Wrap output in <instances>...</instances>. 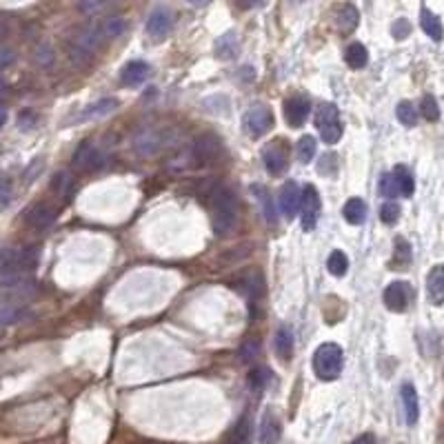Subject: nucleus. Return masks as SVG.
Returning a JSON list of instances; mask_svg holds the SVG:
<instances>
[{
    "label": "nucleus",
    "instance_id": "nucleus-1",
    "mask_svg": "<svg viewBox=\"0 0 444 444\" xmlns=\"http://www.w3.org/2000/svg\"><path fill=\"white\" fill-rule=\"evenodd\" d=\"M211 226L218 235H229L238 222V198L226 187H215L209 198Z\"/></svg>",
    "mask_w": 444,
    "mask_h": 444
},
{
    "label": "nucleus",
    "instance_id": "nucleus-48",
    "mask_svg": "<svg viewBox=\"0 0 444 444\" xmlns=\"http://www.w3.org/2000/svg\"><path fill=\"white\" fill-rule=\"evenodd\" d=\"M38 167H43V160H40V158H38V160H36V163H34L32 167H27L25 180H34V178H36L38 174H40V172H38Z\"/></svg>",
    "mask_w": 444,
    "mask_h": 444
},
{
    "label": "nucleus",
    "instance_id": "nucleus-18",
    "mask_svg": "<svg viewBox=\"0 0 444 444\" xmlns=\"http://www.w3.org/2000/svg\"><path fill=\"white\" fill-rule=\"evenodd\" d=\"M149 65L145 60H134V62H129L125 65V69L120 71V78L122 82L127 84V87H138V84H143L147 80V75H149Z\"/></svg>",
    "mask_w": 444,
    "mask_h": 444
},
{
    "label": "nucleus",
    "instance_id": "nucleus-50",
    "mask_svg": "<svg viewBox=\"0 0 444 444\" xmlns=\"http://www.w3.org/2000/svg\"><path fill=\"white\" fill-rule=\"evenodd\" d=\"M240 3H244V7H258L262 5V0H240Z\"/></svg>",
    "mask_w": 444,
    "mask_h": 444
},
{
    "label": "nucleus",
    "instance_id": "nucleus-45",
    "mask_svg": "<svg viewBox=\"0 0 444 444\" xmlns=\"http://www.w3.org/2000/svg\"><path fill=\"white\" fill-rule=\"evenodd\" d=\"M14 60H16V51L12 47L0 45V69H7L9 65H14Z\"/></svg>",
    "mask_w": 444,
    "mask_h": 444
},
{
    "label": "nucleus",
    "instance_id": "nucleus-40",
    "mask_svg": "<svg viewBox=\"0 0 444 444\" xmlns=\"http://www.w3.org/2000/svg\"><path fill=\"white\" fill-rule=\"evenodd\" d=\"M69 56H71L73 65H78V67H82V65H87V62L91 60V51L82 49V47L73 45V43H71V47H69Z\"/></svg>",
    "mask_w": 444,
    "mask_h": 444
},
{
    "label": "nucleus",
    "instance_id": "nucleus-41",
    "mask_svg": "<svg viewBox=\"0 0 444 444\" xmlns=\"http://www.w3.org/2000/svg\"><path fill=\"white\" fill-rule=\"evenodd\" d=\"M380 194L386 198H395L398 196V185L393 180V174H384L380 178Z\"/></svg>",
    "mask_w": 444,
    "mask_h": 444
},
{
    "label": "nucleus",
    "instance_id": "nucleus-12",
    "mask_svg": "<svg viewBox=\"0 0 444 444\" xmlns=\"http://www.w3.org/2000/svg\"><path fill=\"white\" fill-rule=\"evenodd\" d=\"M311 116V102L302 96H294L285 102V118L291 127H302Z\"/></svg>",
    "mask_w": 444,
    "mask_h": 444
},
{
    "label": "nucleus",
    "instance_id": "nucleus-21",
    "mask_svg": "<svg viewBox=\"0 0 444 444\" xmlns=\"http://www.w3.org/2000/svg\"><path fill=\"white\" fill-rule=\"evenodd\" d=\"M420 25H422V30L424 34H427L431 40H436L440 43L442 40V36H444V30H442V21L431 12V9L424 7L422 12H420Z\"/></svg>",
    "mask_w": 444,
    "mask_h": 444
},
{
    "label": "nucleus",
    "instance_id": "nucleus-37",
    "mask_svg": "<svg viewBox=\"0 0 444 444\" xmlns=\"http://www.w3.org/2000/svg\"><path fill=\"white\" fill-rule=\"evenodd\" d=\"M400 218V207L395 205V202H384L380 207V220L384 224H393V222H398Z\"/></svg>",
    "mask_w": 444,
    "mask_h": 444
},
{
    "label": "nucleus",
    "instance_id": "nucleus-20",
    "mask_svg": "<svg viewBox=\"0 0 444 444\" xmlns=\"http://www.w3.org/2000/svg\"><path fill=\"white\" fill-rule=\"evenodd\" d=\"M102 40H105V36H102L100 27H84V30H80L78 34H75L73 45H78V47H82V49H87V51L93 54L100 47Z\"/></svg>",
    "mask_w": 444,
    "mask_h": 444
},
{
    "label": "nucleus",
    "instance_id": "nucleus-3",
    "mask_svg": "<svg viewBox=\"0 0 444 444\" xmlns=\"http://www.w3.org/2000/svg\"><path fill=\"white\" fill-rule=\"evenodd\" d=\"M316 125L320 136L327 145H336L342 138V125H340V111L331 102H323L316 109Z\"/></svg>",
    "mask_w": 444,
    "mask_h": 444
},
{
    "label": "nucleus",
    "instance_id": "nucleus-49",
    "mask_svg": "<svg viewBox=\"0 0 444 444\" xmlns=\"http://www.w3.org/2000/svg\"><path fill=\"white\" fill-rule=\"evenodd\" d=\"M351 444H377L373 433H362V436H358Z\"/></svg>",
    "mask_w": 444,
    "mask_h": 444
},
{
    "label": "nucleus",
    "instance_id": "nucleus-8",
    "mask_svg": "<svg viewBox=\"0 0 444 444\" xmlns=\"http://www.w3.org/2000/svg\"><path fill=\"white\" fill-rule=\"evenodd\" d=\"M56 218H58V209L49 202H36L25 213L27 224L34 226V229H47L49 224H54Z\"/></svg>",
    "mask_w": 444,
    "mask_h": 444
},
{
    "label": "nucleus",
    "instance_id": "nucleus-32",
    "mask_svg": "<svg viewBox=\"0 0 444 444\" xmlns=\"http://www.w3.org/2000/svg\"><path fill=\"white\" fill-rule=\"evenodd\" d=\"M54 194L56 196H60V198H69L71 194V189H73V178L69 172H60V174H56L54 176Z\"/></svg>",
    "mask_w": 444,
    "mask_h": 444
},
{
    "label": "nucleus",
    "instance_id": "nucleus-22",
    "mask_svg": "<svg viewBox=\"0 0 444 444\" xmlns=\"http://www.w3.org/2000/svg\"><path fill=\"white\" fill-rule=\"evenodd\" d=\"M342 215L349 224H362L364 218H366V205L360 198H349L344 202V209H342Z\"/></svg>",
    "mask_w": 444,
    "mask_h": 444
},
{
    "label": "nucleus",
    "instance_id": "nucleus-23",
    "mask_svg": "<svg viewBox=\"0 0 444 444\" xmlns=\"http://www.w3.org/2000/svg\"><path fill=\"white\" fill-rule=\"evenodd\" d=\"M358 23H360V14H358V9L351 5V3H347L340 7V12H338V27H340V32H344V34H351Z\"/></svg>",
    "mask_w": 444,
    "mask_h": 444
},
{
    "label": "nucleus",
    "instance_id": "nucleus-33",
    "mask_svg": "<svg viewBox=\"0 0 444 444\" xmlns=\"http://www.w3.org/2000/svg\"><path fill=\"white\" fill-rule=\"evenodd\" d=\"M269 380H271V371L267 366H253L249 373V386L253 391H262L269 384Z\"/></svg>",
    "mask_w": 444,
    "mask_h": 444
},
{
    "label": "nucleus",
    "instance_id": "nucleus-36",
    "mask_svg": "<svg viewBox=\"0 0 444 444\" xmlns=\"http://www.w3.org/2000/svg\"><path fill=\"white\" fill-rule=\"evenodd\" d=\"M226 444H249V420L247 418H242L238 422V427H235V431L231 433V438Z\"/></svg>",
    "mask_w": 444,
    "mask_h": 444
},
{
    "label": "nucleus",
    "instance_id": "nucleus-38",
    "mask_svg": "<svg viewBox=\"0 0 444 444\" xmlns=\"http://www.w3.org/2000/svg\"><path fill=\"white\" fill-rule=\"evenodd\" d=\"M260 287H262V276H260V273H249V276L244 278V291H247V296L251 300L260 296Z\"/></svg>",
    "mask_w": 444,
    "mask_h": 444
},
{
    "label": "nucleus",
    "instance_id": "nucleus-27",
    "mask_svg": "<svg viewBox=\"0 0 444 444\" xmlns=\"http://www.w3.org/2000/svg\"><path fill=\"white\" fill-rule=\"evenodd\" d=\"M100 32L105 36V40H113L127 32V21L122 16H109L105 23L100 25Z\"/></svg>",
    "mask_w": 444,
    "mask_h": 444
},
{
    "label": "nucleus",
    "instance_id": "nucleus-46",
    "mask_svg": "<svg viewBox=\"0 0 444 444\" xmlns=\"http://www.w3.org/2000/svg\"><path fill=\"white\" fill-rule=\"evenodd\" d=\"M258 349H260V344L256 342V340H251V342L242 344V349H240V358H242L244 362H251L253 358L258 355Z\"/></svg>",
    "mask_w": 444,
    "mask_h": 444
},
{
    "label": "nucleus",
    "instance_id": "nucleus-51",
    "mask_svg": "<svg viewBox=\"0 0 444 444\" xmlns=\"http://www.w3.org/2000/svg\"><path fill=\"white\" fill-rule=\"evenodd\" d=\"M5 122H7V109H5L3 105H0V127H3Z\"/></svg>",
    "mask_w": 444,
    "mask_h": 444
},
{
    "label": "nucleus",
    "instance_id": "nucleus-13",
    "mask_svg": "<svg viewBox=\"0 0 444 444\" xmlns=\"http://www.w3.org/2000/svg\"><path fill=\"white\" fill-rule=\"evenodd\" d=\"M102 165V154L91 143H82L73 154V167L82 169V172H93Z\"/></svg>",
    "mask_w": 444,
    "mask_h": 444
},
{
    "label": "nucleus",
    "instance_id": "nucleus-2",
    "mask_svg": "<svg viewBox=\"0 0 444 444\" xmlns=\"http://www.w3.org/2000/svg\"><path fill=\"white\" fill-rule=\"evenodd\" d=\"M314 371L320 380H336L342 371V349L336 342H325L314 353Z\"/></svg>",
    "mask_w": 444,
    "mask_h": 444
},
{
    "label": "nucleus",
    "instance_id": "nucleus-17",
    "mask_svg": "<svg viewBox=\"0 0 444 444\" xmlns=\"http://www.w3.org/2000/svg\"><path fill=\"white\" fill-rule=\"evenodd\" d=\"M427 294H429V300L433 305H442L444 302V267L442 264H436L429 276H427Z\"/></svg>",
    "mask_w": 444,
    "mask_h": 444
},
{
    "label": "nucleus",
    "instance_id": "nucleus-24",
    "mask_svg": "<svg viewBox=\"0 0 444 444\" xmlns=\"http://www.w3.org/2000/svg\"><path fill=\"white\" fill-rule=\"evenodd\" d=\"M393 180L398 185V194L404 196V198H411L413 196V189H415V180L411 172L404 165H398L393 169Z\"/></svg>",
    "mask_w": 444,
    "mask_h": 444
},
{
    "label": "nucleus",
    "instance_id": "nucleus-31",
    "mask_svg": "<svg viewBox=\"0 0 444 444\" xmlns=\"http://www.w3.org/2000/svg\"><path fill=\"white\" fill-rule=\"evenodd\" d=\"M296 154H298V160L302 165H309L311 160H314V156H316V138L314 136H302L298 147H296Z\"/></svg>",
    "mask_w": 444,
    "mask_h": 444
},
{
    "label": "nucleus",
    "instance_id": "nucleus-42",
    "mask_svg": "<svg viewBox=\"0 0 444 444\" xmlns=\"http://www.w3.org/2000/svg\"><path fill=\"white\" fill-rule=\"evenodd\" d=\"M411 34V23L407 21V18H400V21H395L391 25V36L395 38V40H402V38H407Z\"/></svg>",
    "mask_w": 444,
    "mask_h": 444
},
{
    "label": "nucleus",
    "instance_id": "nucleus-25",
    "mask_svg": "<svg viewBox=\"0 0 444 444\" xmlns=\"http://www.w3.org/2000/svg\"><path fill=\"white\" fill-rule=\"evenodd\" d=\"M344 60L351 69H362L366 62H369V54H366V47L360 43H351L344 51Z\"/></svg>",
    "mask_w": 444,
    "mask_h": 444
},
{
    "label": "nucleus",
    "instance_id": "nucleus-19",
    "mask_svg": "<svg viewBox=\"0 0 444 444\" xmlns=\"http://www.w3.org/2000/svg\"><path fill=\"white\" fill-rule=\"evenodd\" d=\"M238 47H240L238 34L226 32L224 36H220L218 40H215V56H218L220 60H231L238 56Z\"/></svg>",
    "mask_w": 444,
    "mask_h": 444
},
{
    "label": "nucleus",
    "instance_id": "nucleus-6",
    "mask_svg": "<svg viewBox=\"0 0 444 444\" xmlns=\"http://www.w3.org/2000/svg\"><path fill=\"white\" fill-rule=\"evenodd\" d=\"M194 154L202 160V163H213V160L222 158L224 154V145L220 136L215 134H200L194 143Z\"/></svg>",
    "mask_w": 444,
    "mask_h": 444
},
{
    "label": "nucleus",
    "instance_id": "nucleus-16",
    "mask_svg": "<svg viewBox=\"0 0 444 444\" xmlns=\"http://www.w3.org/2000/svg\"><path fill=\"white\" fill-rule=\"evenodd\" d=\"M118 109V100L116 98H100L96 100L93 105H89L87 109H82L78 113V122H89V120H98V118H105L109 113H113Z\"/></svg>",
    "mask_w": 444,
    "mask_h": 444
},
{
    "label": "nucleus",
    "instance_id": "nucleus-34",
    "mask_svg": "<svg viewBox=\"0 0 444 444\" xmlns=\"http://www.w3.org/2000/svg\"><path fill=\"white\" fill-rule=\"evenodd\" d=\"M395 116H398V120L402 122L404 127H413L415 122H418V111H415V107L411 105L409 100L400 102L398 109H395Z\"/></svg>",
    "mask_w": 444,
    "mask_h": 444
},
{
    "label": "nucleus",
    "instance_id": "nucleus-11",
    "mask_svg": "<svg viewBox=\"0 0 444 444\" xmlns=\"http://www.w3.org/2000/svg\"><path fill=\"white\" fill-rule=\"evenodd\" d=\"M300 198H302V189L298 187L296 180H289L280 191V211L287 220L296 218V211H300Z\"/></svg>",
    "mask_w": 444,
    "mask_h": 444
},
{
    "label": "nucleus",
    "instance_id": "nucleus-4",
    "mask_svg": "<svg viewBox=\"0 0 444 444\" xmlns=\"http://www.w3.org/2000/svg\"><path fill=\"white\" fill-rule=\"evenodd\" d=\"M300 213H302V229L311 231L318 222V213H320V194L316 187L307 185L302 189V198H300Z\"/></svg>",
    "mask_w": 444,
    "mask_h": 444
},
{
    "label": "nucleus",
    "instance_id": "nucleus-15",
    "mask_svg": "<svg viewBox=\"0 0 444 444\" xmlns=\"http://www.w3.org/2000/svg\"><path fill=\"white\" fill-rule=\"evenodd\" d=\"M402 407H404V418H407V424L413 427L415 422L420 420V400H418V391L411 382L402 384Z\"/></svg>",
    "mask_w": 444,
    "mask_h": 444
},
{
    "label": "nucleus",
    "instance_id": "nucleus-29",
    "mask_svg": "<svg viewBox=\"0 0 444 444\" xmlns=\"http://www.w3.org/2000/svg\"><path fill=\"white\" fill-rule=\"evenodd\" d=\"M393 267L395 269H407L411 264V244L404 240V238H398L395 240V251H393Z\"/></svg>",
    "mask_w": 444,
    "mask_h": 444
},
{
    "label": "nucleus",
    "instance_id": "nucleus-14",
    "mask_svg": "<svg viewBox=\"0 0 444 444\" xmlns=\"http://www.w3.org/2000/svg\"><path fill=\"white\" fill-rule=\"evenodd\" d=\"M280 420L276 418L273 411H264L262 420H260V433H258V444H278L280 440Z\"/></svg>",
    "mask_w": 444,
    "mask_h": 444
},
{
    "label": "nucleus",
    "instance_id": "nucleus-10",
    "mask_svg": "<svg viewBox=\"0 0 444 444\" xmlns=\"http://www.w3.org/2000/svg\"><path fill=\"white\" fill-rule=\"evenodd\" d=\"M262 160H264V167L271 176H280L287 172L289 167V156H287V149L285 145H278V143H271L264 147L262 151Z\"/></svg>",
    "mask_w": 444,
    "mask_h": 444
},
{
    "label": "nucleus",
    "instance_id": "nucleus-30",
    "mask_svg": "<svg viewBox=\"0 0 444 444\" xmlns=\"http://www.w3.org/2000/svg\"><path fill=\"white\" fill-rule=\"evenodd\" d=\"M327 269H329V273H331V276L342 278L344 273H347V269H349V260H347L344 253L338 251V249L329 253V258H327Z\"/></svg>",
    "mask_w": 444,
    "mask_h": 444
},
{
    "label": "nucleus",
    "instance_id": "nucleus-5",
    "mask_svg": "<svg viewBox=\"0 0 444 444\" xmlns=\"http://www.w3.org/2000/svg\"><path fill=\"white\" fill-rule=\"evenodd\" d=\"M172 27H174V14L169 12L167 7H156L147 21V34L149 38H154L156 43H160V40H165L169 32H172Z\"/></svg>",
    "mask_w": 444,
    "mask_h": 444
},
{
    "label": "nucleus",
    "instance_id": "nucleus-35",
    "mask_svg": "<svg viewBox=\"0 0 444 444\" xmlns=\"http://www.w3.org/2000/svg\"><path fill=\"white\" fill-rule=\"evenodd\" d=\"M422 116L427 118L429 122H436L440 118V107H438V100L433 96H424L422 98V105H420Z\"/></svg>",
    "mask_w": 444,
    "mask_h": 444
},
{
    "label": "nucleus",
    "instance_id": "nucleus-47",
    "mask_svg": "<svg viewBox=\"0 0 444 444\" xmlns=\"http://www.w3.org/2000/svg\"><path fill=\"white\" fill-rule=\"evenodd\" d=\"M18 125H21V129H30V127H34V125H36L34 113H32V111H23V113H21V122H18Z\"/></svg>",
    "mask_w": 444,
    "mask_h": 444
},
{
    "label": "nucleus",
    "instance_id": "nucleus-28",
    "mask_svg": "<svg viewBox=\"0 0 444 444\" xmlns=\"http://www.w3.org/2000/svg\"><path fill=\"white\" fill-rule=\"evenodd\" d=\"M253 189V194H256V198L262 202V211H264V218H267L271 224L276 222V205H273V200H271V196H269V191L264 189L262 185H253L251 187Z\"/></svg>",
    "mask_w": 444,
    "mask_h": 444
},
{
    "label": "nucleus",
    "instance_id": "nucleus-52",
    "mask_svg": "<svg viewBox=\"0 0 444 444\" xmlns=\"http://www.w3.org/2000/svg\"><path fill=\"white\" fill-rule=\"evenodd\" d=\"M189 3H191V5H202L205 0H189Z\"/></svg>",
    "mask_w": 444,
    "mask_h": 444
},
{
    "label": "nucleus",
    "instance_id": "nucleus-43",
    "mask_svg": "<svg viewBox=\"0 0 444 444\" xmlns=\"http://www.w3.org/2000/svg\"><path fill=\"white\" fill-rule=\"evenodd\" d=\"M36 60L38 65H43V67H51V62H54V51H51V47L49 45H40L36 49Z\"/></svg>",
    "mask_w": 444,
    "mask_h": 444
},
{
    "label": "nucleus",
    "instance_id": "nucleus-9",
    "mask_svg": "<svg viewBox=\"0 0 444 444\" xmlns=\"http://www.w3.org/2000/svg\"><path fill=\"white\" fill-rule=\"evenodd\" d=\"M382 298H384L386 309L395 311V314H402V311L409 307L411 287L407 285V282H391V285L384 289V296Z\"/></svg>",
    "mask_w": 444,
    "mask_h": 444
},
{
    "label": "nucleus",
    "instance_id": "nucleus-53",
    "mask_svg": "<svg viewBox=\"0 0 444 444\" xmlns=\"http://www.w3.org/2000/svg\"><path fill=\"white\" fill-rule=\"evenodd\" d=\"M107 3H120V0H107Z\"/></svg>",
    "mask_w": 444,
    "mask_h": 444
},
{
    "label": "nucleus",
    "instance_id": "nucleus-26",
    "mask_svg": "<svg viewBox=\"0 0 444 444\" xmlns=\"http://www.w3.org/2000/svg\"><path fill=\"white\" fill-rule=\"evenodd\" d=\"M273 344H276V353L282 360H289L291 353H294V334L289 331L287 327L278 329L276 334V340H273Z\"/></svg>",
    "mask_w": 444,
    "mask_h": 444
},
{
    "label": "nucleus",
    "instance_id": "nucleus-44",
    "mask_svg": "<svg viewBox=\"0 0 444 444\" xmlns=\"http://www.w3.org/2000/svg\"><path fill=\"white\" fill-rule=\"evenodd\" d=\"M12 200V180H9V176L0 174V202L7 205Z\"/></svg>",
    "mask_w": 444,
    "mask_h": 444
},
{
    "label": "nucleus",
    "instance_id": "nucleus-39",
    "mask_svg": "<svg viewBox=\"0 0 444 444\" xmlns=\"http://www.w3.org/2000/svg\"><path fill=\"white\" fill-rule=\"evenodd\" d=\"M107 7V0H80L78 3V9L84 14V16H93L102 12V9Z\"/></svg>",
    "mask_w": 444,
    "mask_h": 444
},
{
    "label": "nucleus",
    "instance_id": "nucleus-7",
    "mask_svg": "<svg viewBox=\"0 0 444 444\" xmlns=\"http://www.w3.org/2000/svg\"><path fill=\"white\" fill-rule=\"evenodd\" d=\"M244 125H247L251 136H264L273 127V111L267 105L251 107L244 116Z\"/></svg>",
    "mask_w": 444,
    "mask_h": 444
}]
</instances>
